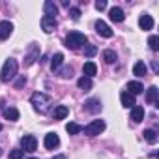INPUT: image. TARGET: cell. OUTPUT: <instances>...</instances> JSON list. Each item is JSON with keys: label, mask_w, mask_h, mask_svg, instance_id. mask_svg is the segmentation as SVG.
<instances>
[{"label": "cell", "mask_w": 159, "mask_h": 159, "mask_svg": "<svg viewBox=\"0 0 159 159\" xmlns=\"http://www.w3.org/2000/svg\"><path fill=\"white\" fill-rule=\"evenodd\" d=\"M56 75L62 77V79H71V77H73V67H71V66H64V67H60V69L56 71Z\"/></svg>", "instance_id": "484cf974"}, {"label": "cell", "mask_w": 159, "mask_h": 159, "mask_svg": "<svg viewBox=\"0 0 159 159\" xmlns=\"http://www.w3.org/2000/svg\"><path fill=\"white\" fill-rule=\"evenodd\" d=\"M131 120H133L135 124H140V122L144 120V109L139 107V105H135V107L131 109Z\"/></svg>", "instance_id": "e0dca14e"}, {"label": "cell", "mask_w": 159, "mask_h": 159, "mask_svg": "<svg viewBox=\"0 0 159 159\" xmlns=\"http://www.w3.org/2000/svg\"><path fill=\"white\" fill-rule=\"evenodd\" d=\"M51 101H52L51 96H47V94H43V92H36V94H32V98H30V105H32L34 111L39 112V114H45V112L49 111Z\"/></svg>", "instance_id": "6da1fadb"}, {"label": "cell", "mask_w": 159, "mask_h": 159, "mask_svg": "<svg viewBox=\"0 0 159 159\" xmlns=\"http://www.w3.org/2000/svg\"><path fill=\"white\" fill-rule=\"evenodd\" d=\"M148 45L152 51H159V38L157 36H150L148 38Z\"/></svg>", "instance_id": "f1b7e54d"}, {"label": "cell", "mask_w": 159, "mask_h": 159, "mask_svg": "<svg viewBox=\"0 0 159 159\" xmlns=\"http://www.w3.org/2000/svg\"><path fill=\"white\" fill-rule=\"evenodd\" d=\"M96 32H98L101 38H107V39L114 36V32L111 30V26H109L105 21H101V19H99V21H96Z\"/></svg>", "instance_id": "52a82bcc"}, {"label": "cell", "mask_w": 159, "mask_h": 159, "mask_svg": "<svg viewBox=\"0 0 159 159\" xmlns=\"http://www.w3.org/2000/svg\"><path fill=\"white\" fill-rule=\"evenodd\" d=\"M101 109H103V105H101V101L96 99V98H90V99L84 103V111L90 112V114H98V112H101Z\"/></svg>", "instance_id": "9c48e42d"}, {"label": "cell", "mask_w": 159, "mask_h": 159, "mask_svg": "<svg viewBox=\"0 0 159 159\" xmlns=\"http://www.w3.org/2000/svg\"><path fill=\"white\" fill-rule=\"evenodd\" d=\"M148 73V66L142 62V60H139L135 66H133V75H137V77H144Z\"/></svg>", "instance_id": "603a6c76"}, {"label": "cell", "mask_w": 159, "mask_h": 159, "mask_svg": "<svg viewBox=\"0 0 159 159\" xmlns=\"http://www.w3.org/2000/svg\"><path fill=\"white\" fill-rule=\"evenodd\" d=\"M152 69H153V73H159V64H157V60L152 62Z\"/></svg>", "instance_id": "e575fe53"}, {"label": "cell", "mask_w": 159, "mask_h": 159, "mask_svg": "<svg viewBox=\"0 0 159 159\" xmlns=\"http://www.w3.org/2000/svg\"><path fill=\"white\" fill-rule=\"evenodd\" d=\"M67 114H69V109H67L66 105H58V107L54 109V112H52V118H54V120H64Z\"/></svg>", "instance_id": "cb8c5ba5"}, {"label": "cell", "mask_w": 159, "mask_h": 159, "mask_svg": "<svg viewBox=\"0 0 159 159\" xmlns=\"http://www.w3.org/2000/svg\"><path fill=\"white\" fill-rule=\"evenodd\" d=\"M0 131H2V124H0Z\"/></svg>", "instance_id": "74e56055"}, {"label": "cell", "mask_w": 159, "mask_h": 159, "mask_svg": "<svg viewBox=\"0 0 159 159\" xmlns=\"http://www.w3.org/2000/svg\"><path fill=\"white\" fill-rule=\"evenodd\" d=\"M139 26H140L142 30H152V28H153V19H152V15L142 13V15L139 17Z\"/></svg>", "instance_id": "4fadbf2b"}, {"label": "cell", "mask_w": 159, "mask_h": 159, "mask_svg": "<svg viewBox=\"0 0 159 159\" xmlns=\"http://www.w3.org/2000/svg\"><path fill=\"white\" fill-rule=\"evenodd\" d=\"M17 69H19V64L15 58H8L2 66V69H0V81L2 83H10L13 81V79L17 77Z\"/></svg>", "instance_id": "7a4b0ae2"}, {"label": "cell", "mask_w": 159, "mask_h": 159, "mask_svg": "<svg viewBox=\"0 0 159 159\" xmlns=\"http://www.w3.org/2000/svg\"><path fill=\"white\" fill-rule=\"evenodd\" d=\"M120 101H122V105H124L125 109H133V107L137 105L135 96H131L129 92H122V94H120Z\"/></svg>", "instance_id": "5bb4252c"}, {"label": "cell", "mask_w": 159, "mask_h": 159, "mask_svg": "<svg viewBox=\"0 0 159 159\" xmlns=\"http://www.w3.org/2000/svg\"><path fill=\"white\" fill-rule=\"evenodd\" d=\"M83 71H84V77H94V75H98V66L94 64V62H84V66H83Z\"/></svg>", "instance_id": "d6986e66"}, {"label": "cell", "mask_w": 159, "mask_h": 159, "mask_svg": "<svg viewBox=\"0 0 159 159\" xmlns=\"http://www.w3.org/2000/svg\"><path fill=\"white\" fill-rule=\"evenodd\" d=\"M109 17H111V21H114V23H122V21L125 19V13H124V10H122V8L114 6V8H111V10H109Z\"/></svg>", "instance_id": "7c38bea8"}, {"label": "cell", "mask_w": 159, "mask_h": 159, "mask_svg": "<svg viewBox=\"0 0 159 159\" xmlns=\"http://www.w3.org/2000/svg\"><path fill=\"white\" fill-rule=\"evenodd\" d=\"M157 96H159L157 86H150V88L146 90V101H148L150 105H155V107H157Z\"/></svg>", "instance_id": "2e32d148"}, {"label": "cell", "mask_w": 159, "mask_h": 159, "mask_svg": "<svg viewBox=\"0 0 159 159\" xmlns=\"http://www.w3.org/2000/svg\"><path fill=\"white\" fill-rule=\"evenodd\" d=\"M77 86L81 88V90H84V92H88V90H92L94 83H92V79H90V77H81V79L77 81Z\"/></svg>", "instance_id": "7402d4cb"}, {"label": "cell", "mask_w": 159, "mask_h": 159, "mask_svg": "<svg viewBox=\"0 0 159 159\" xmlns=\"http://www.w3.org/2000/svg\"><path fill=\"white\" fill-rule=\"evenodd\" d=\"M69 17L73 21H79V17H81V10H79V8H69Z\"/></svg>", "instance_id": "1f68e13d"}, {"label": "cell", "mask_w": 159, "mask_h": 159, "mask_svg": "<svg viewBox=\"0 0 159 159\" xmlns=\"http://www.w3.org/2000/svg\"><path fill=\"white\" fill-rule=\"evenodd\" d=\"M28 159H38V157H28Z\"/></svg>", "instance_id": "8d00e7d4"}, {"label": "cell", "mask_w": 159, "mask_h": 159, "mask_svg": "<svg viewBox=\"0 0 159 159\" xmlns=\"http://www.w3.org/2000/svg\"><path fill=\"white\" fill-rule=\"evenodd\" d=\"M144 140L146 142H150V144H155L157 142V131L155 129H144Z\"/></svg>", "instance_id": "d4e9b609"}, {"label": "cell", "mask_w": 159, "mask_h": 159, "mask_svg": "<svg viewBox=\"0 0 159 159\" xmlns=\"http://www.w3.org/2000/svg\"><path fill=\"white\" fill-rule=\"evenodd\" d=\"M21 150L23 152H36L38 150V139L34 137V135H25L23 139H21Z\"/></svg>", "instance_id": "5b68a950"}, {"label": "cell", "mask_w": 159, "mask_h": 159, "mask_svg": "<svg viewBox=\"0 0 159 159\" xmlns=\"http://www.w3.org/2000/svg\"><path fill=\"white\" fill-rule=\"evenodd\" d=\"M13 32V25L10 21H0V41H4L11 36Z\"/></svg>", "instance_id": "30bf717a"}, {"label": "cell", "mask_w": 159, "mask_h": 159, "mask_svg": "<svg viewBox=\"0 0 159 159\" xmlns=\"http://www.w3.org/2000/svg\"><path fill=\"white\" fill-rule=\"evenodd\" d=\"M23 157H25L23 150H11L10 152V159H23Z\"/></svg>", "instance_id": "4dcf8cb0"}, {"label": "cell", "mask_w": 159, "mask_h": 159, "mask_svg": "<svg viewBox=\"0 0 159 159\" xmlns=\"http://www.w3.org/2000/svg\"><path fill=\"white\" fill-rule=\"evenodd\" d=\"M103 60H105L107 64H114V62H116V52L111 51V49H107V51L103 52Z\"/></svg>", "instance_id": "83f0119b"}, {"label": "cell", "mask_w": 159, "mask_h": 159, "mask_svg": "<svg viewBox=\"0 0 159 159\" xmlns=\"http://www.w3.org/2000/svg\"><path fill=\"white\" fill-rule=\"evenodd\" d=\"M83 131H84L86 137H96V135H99V133L105 131V122L103 120H92L88 125L83 127Z\"/></svg>", "instance_id": "277c9868"}, {"label": "cell", "mask_w": 159, "mask_h": 159, "mask_svg": "<svg viewBox=\"0 0 159 159\" xmlns=\"http://www.w3.org/2000/svg\"><path fill=\"white\" fill-rule=\"evenodd\" d=\"M86 41H88V38H86L83 32H77V30H75V32H69V34L66 36V41H64V43H66L67 49L77 51V49H81Z\"/></svg>", "instance_id": "3957f363"}, {"label": "cell", "mask_w": 159, "mask_h": 159, "mask_svg": "<svg viewBox=\"0 0 159 159\" xmlns=\"http://www.w3.org/2000/svg\"><path fill=\"white\" fill-rule=\"evenodd\" d=\"M0 105H2V99H0Z\"/></svg>", "instance_id": "f35d334b"}, {"label": "cell", "mask_w": 159, "mask_h": 159, "mask_svg": "<svg viewBox=\"0 0 159 159\" xmlns=\"http://www.w3.org/2000/svg\"><path fill=\"white\" fill-rule=\"evenodd\" d=\"M127 92H129L131 96H139V94L144 92V86H142L139 81H131V83L127 84Z\"/></svg>", "instance_id": "ffe728a7"}, {"label": "cell", "mask_w": 159, "mask_h": 159, "mask_svg": "<svg viewBox=\"0 0 159 159\" xmlns=\"http://www.w3.org/2000/svg\"><path fill=\"white\" fill-rule=\"evenodd\" d=\"M25 83H26V77H21V79H19V81L15 83V86H17V88H21V86H23Z\"/></svg>", "instance_id": "836d02e7"}, {"label": "cell", "mask_w": 159, "mask_h": 159, "mask_svg": "<svg viewBox=\"0 0 159 159\" xmlns=\"http://www.w3.org/2000/svg\"><path fill=\"white\" fill-rule=\"evenodd\" d=\"M58 26V23H56V19L54 17H47V15H43L41 17V30L45 32V34H51V32H54V28Z\"/></svg>", "instance_id": "ba28073f"}, {"label": "cell", "mask_w": 159, "mask_h": 159, "mask_svg": "<svg viewBox=\"0 0 159 159\" xmlns=\"http://www.w3.org/2000/svg\"><path fill=\"white\" fill-rule=\"evenodd\" d=\"M96 54H98V47H96V45L84 47V56H86V58H92V56H96Z\"/></svg>", "instance_id": "f546056e"}, {"label": "cell", "mask_w": 159, "mask_h": 159, "mask_svg": "<svg viewBox=\"0 0 159 159\" xmlns=\"http://www.w3.org/2000/svg\"><path fill=\"white\" fill-rule=\"evenodd\" d=\"M107 8V2H105V0H98V2H96V10L98 11H103Z\"/></svg>", "instance_id": "d6a6232c"}, {"label": "cell", "mask_w": 159, "mask_h": 159, "mask_svg": "<svg viewBox=\"0 0 159 159\" xmlns=\"http://www.w3.org/2000/svg\"><path fill=\"white\" fill-rule=\"evenodd\" d=\"M52 159H66V155H54Z\"/></svg>", "instance_id": "d590c367"}, {"label": "cell", "mask_w": 159, "mask_h": 159, "mask_svg": "<svg viewBox=\"0 0 159 159\" xmlns=\"http://www.w3.org/2000/svg\"><path fill=\"white\" fill-rule=\"evenodd\" d=\"M60 146V137L56 133H47L45 135V148L47 150H54Z\"/></svg>", "instance_id": "8fae6325"}, {"label": "cell", "mask_w": 159, "mask_h": 159, "mask_svg": "<svg viewBox=\"0 0 159 159\" xmlns=\"http://www.w3.org/2000/svg\"><path fill=\"white\" fill-rule=\"evenodd\" d=\"M43 11H45L47 17H54V19H56V15H58V6L52 2V0H47V2L43 4Z\"/></svg>", "instance_id": "9a60e30c"}, {"label": "cell", "mask_w": 159, "mask_h": 159, "mask_svg": "<svg viewBox=\"0 0 159 159\" xmlns=\"http://www.w3.org/2000/svg\"><path fill=\"white\" fill-rule=\"evenodd\" d=\"M4 118L10 120V122H17V120H19V111H17L15 107H10V105H8V107L4 109Z\"/></svg>", "instance_id": "44dd1931"}, {"label": "cell", "mask_w": 159, "mask_h": 159, "mask_svg": "<svg viewBox=\"0 0 159 159\" xmlns=\"http://www.w3.org/2000/svg\"><path fill=\"white\" fill-rule=\"evenodd\" d=\"M38 58H39V45H38V43H32V45L28 47L26 54H25V66H26V67L32 66Z\"/></svg>", "instance_id": "8992f818"}, {"label": "cell", "mask_w": 159, "mask_h": 159, "mask_svg": "<svg viewBox=\"0 0 159 159\" xmlns=\"http://www.w3.org/2000/svg\"><path fill=\"white\" fill-rule=\"evenodd\" d=\"M62 64H64V54H62V52H56V54L51 58V69L56 73V71L62 67Z\"/></svg>", "instance_id": "ac0fdd59"}, {"label": "cell", "mask_w": 159, "mask_h": 159, "mask_svg": "<svg viewBox=\"0 0 159 159\" xmlns=\"http://www.w3.org/2000/svg\"><path fill=\"white\" fill-rule=\"evenodd\" d=\"M66 131H67L69 135H79V133L83 131V127L79 125V124H75V122H69V124L66 125Z\"/></svg>", "instance_id": "4316f807"}]
</instances>
